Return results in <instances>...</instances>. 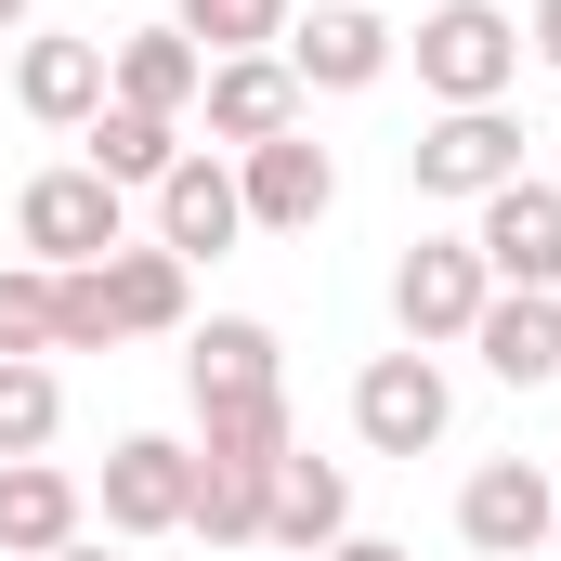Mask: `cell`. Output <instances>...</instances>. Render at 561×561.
<instances>
[{"label": "cell", "mask_w": 561, "mask_h": 561, "mask_svg": "<svg viewBox=\"0 0 561 561\" xmlns=\"http://www.w3.org/2000/svg\"><path fill=\"white\" fill-rule=\"evenodd\" d=\"M13 236H26V262H39V275H79V262L131 249V196H118L92 157H66V170H39V183L13 196Z\"/></svg>", "instance_id": "obj_1"}, {"label": "cell", "mask_w": 561, "mask_h": 561, "mask_svg": "<svg viewBox=\"0 0 561 561\" xmlns=\"http://www.w3.org/2000/svg\"><path fill=\"white\" fill-rule=\"evenodd\" d=\"M405 53H419L431 105H510V79H523V26H510L496 0H431Z\"/></svg>", "instance_id": "obj_2"}, {"label": "cell", "mask_w": 561, "mask_h": 561, "mask_svg": "<svg viewBox=\"0 0 561 561\" xmlns=\"http://www.w3.org/2000/svg\"><path fill=\"white\" fill-rule=\"evenodd\" d=\"M405 170H419V196L483 209L496 183H523V118H510V105H444V118L405 144Z\"/></svg>", "instance_id": "obj_3"}, {"label": "cell", "mask_w": 561, "mask_h": 561, "mask_svg": "<svg viewBox=\"0 0 561 561\" xmlns=\"http://www.w3.org/2000/svg\"><path fill=\"white\" fill-rule=\"evenodd\" d=\"M183 510H196V444H170V431H118V444H105V536H118V549L183 536Z\"/></svg>", "instance_id": "obj_4"}, {"label": "cell", "mask_w": 561, "mask_h": 561, "mask_svg": "<svg viewBox=\"0 0 561 561\" xmlns=\"http://www.w3.org/2000/svg\"><path fill=\"white\" fill-rule=\"evenodd\" d=\"M457 419V392H444V366H431L419 340L405 353H366V379H353V431H366V457H431Z\"/></svg>", "instance_id": "obj_5"}, {"label": "cell", "mask_w": 561, "mask_h": 561, "mask_svg": "<svg viewBox=\"0 0 561 561\" xmlns=\"http://www.w3.org/2000/svg\"><path fill=\"white\" fill-rule=\"evenodd\" d=\"M483 300H496V275H483V249H470V236H419V249L392 262V313H405V340H419V353L470 340V327H483Z\"/></svg>", "instance_id": "obj_6"}, {"label": "cell", "mask_w": 561, "mask_h": 561, "mask_svg": "<svg viewBox=\"0 0 561 561\" xmlns=\"http://www.w3.org/2000/svg\"><path fill=\"white\" fill-rule=\"evenodd\" d=\"M549 523H561V483L536 470V457H483V470L457 483V536H470L483 561H536Z\"/></svg>", "instance_id": "obj_7"}, {"label": "cell", "mask_w": 561, "mask_h": 561, "mask_svg": "<svg viewBox=\"0 0 561 561\" xmlns=\"http://www.w3.org/2000/svg\"><path fill=\"white\" fill-rule=\"evenodd\" d=\"M236 196H249V236H313L327 209H340V157L313 131H275L236 157Z\"/></svg>", "instance_id": "obj_8"}, {"label": "cell", "mask_w": 561, "mask_h": 561, "mask_svg": "<svg viewBox=\"0 0 561 561\" xmlns=\"http://www.w3.org/2000/svg\"><path fill=\"white\" fill-rule=\"evenodd\" d=\"M275 53H287V79H300V92H379L405 39L379 26V0H327L313 26L287 13V39H275Z\"/></svg>", "instance_id": "obj_9"}, {"label": "cell", "mask_w": 561, "mask_h": 561, "mask_svg": "<svg viewBox=\"0 0 561 561\" xmlns=\"http://www.w3.org/2000/svg\"><path fill=\"white\" fill-rule=\"evenodd\" d=\"M236 236H249V196H236V157L183 144V157H170V183H157V249H170V262H222Z\"/></svg>", "instance_id": "obj_10"}, {"label": "cell", "mask_w": 561, "mask_h": 561, "mask_svg": "<svg viewBox=\"0 0 561 561\" xmlns=\"http://www.w3.org/2000/svg\"><path fill=\"white\" fill-rule=\"evenodd\" d=\"M470 249L496 287H561V183H496L470 209Z\"/></svg>", "instance_id": "obj_11"}, {"label": "cell", "mask_w": 561, "mask_h": 561, "mask_svg": "<svg viewBox=\"0 0 561 561\" xmlns=\"http://www.w3.org/2000/svg\"><path fill=\"white\" fill-rule=\"evenodd\" d=\"M196 118H209L222 157L300 131V79H287V53H222V66H209V92H196Z\"/></svg>", "instance_id": "obj_12"}, {"label": "cell", "mask_w": 561, "mask_h": 561, "mask_svg": "<svg viewBox=\"0 0 561 561\" xmlns=\"http://www.w3.org/2000/svg\"><path fill=\"white\" fill-rule=\"evenodd\" d=\"M340 536H353V470H340V457H300V444H287V457H275V510H262V549L327 561Z\"/></svg>", "instance_id": "obj_13"}, {"label": "cell", "mask_w": 561, "mask_h": 561, "mask_svg": "<svg viewBox=\"0 0 561 561\" xmlns=\"http://www.w3.org/2000/svg\"><path fill=\"white\" fill-rule=\"evenodd\" d=\"M66 536H92V496L53 457H0V561H53Z\"/></svg>", "instance_id": "obj_14"}, {"label": "cell", "mask_w": 561, "mask_h": 561, "mask_svg": "<svg viewBox=\"0 0 561 561\" xmlns=\"http://www.w3.org/2000/svg\"><path fill=\"white\" fill-rule=\"evenodd\" d=\"M209 92V53L183 39V26H131V39H105V105H144V118H183Z\"/></svg>", "instance_id": "obj_15"}, {"label": "cell", "mask_w": 561, "mask_h": 561, "mask_svg": "<svg viewBox=\"0 0 561 561\" xmlns=\"http://www.w3.org/2000/svg\"><path fill=\"white\" fill-rule=\"evenodd\" d=\"M470 353H483V379H510V392L561 379V287H496L483 327H470Z\"/></svg>", "instance_id": "obj_16"}, {"label": "cell", "mask_w": 561, "mask_h": 561, "mask_svg": "<svg viewBox=\"0 0 561 561\" xmlns=\"http://www.w3.org/2000/svg\"><path fill=\"white\" fill-rule=\"evenodd\" d=\"M13 105L39 131H92L105 118V39H26L13 53Z\"/></svg>", "instance_id": "obj_17"}, {"label": "cell", "mask_w": 561, "mask_h": 561, "mask_svg": "<svg viewBox=\"0 0 561 561\" xmlns=\"http://www.w3.org/2000/svg\"><path fill=\"white\" fill-rule=\"evenodd\" d=\"M92 275H105V313H118V340H170V327L196 313V262H170V249H105Z\"/></svg>", "instance_id": "obj_18"}, {"label": "cell", "mask_w": 561, "mask_h": 561, "mask_svg": "<svg viewBox=\"0 0 561 561\" xmlns=\"http://www.w3.org/2000/svg\"><path fill=\"white\" fill-rule=\"evenodd\" d=\"M287 444V392H196V457H222V470H275Z\"/></svg>", "instance_id": "obj_19"}, {"label": "cell", "mask_w": 561, "mask_h": 561, "mask_svg": "<svg viewBox=\"0 0 561 561\" xmlns=\"http://www.w3.org/2000/svg\"><path fill=\"white\" fill-rule=\"evenodd\" d=\"M183 392H287L275 327H262V313H209V327H196V353H183Z\"/></svg>", "instance_id": "obj_20"}, {"label": "cell", "mask_w": 561, "mask_h": 561, "mask_svg": "<svg viewBox=\"0 0 561 561\" xmlns=\"http://www.w3.org/2000/svg\"><path fill=\"white\" fill-rule=\"evenodd\" d=\"M92 170H105V183H118V196H157V183H170V157H183V118H144V105H105V118H92Z\"/></svg>", "instance_id": "obj_21"}, {"label": "cell", "mask_w": 561, "mask_h": 561, "mask_svg": "<svg viewBox=\"0 0 561 561\" xmlns=\"http://www.w3.org/2000/svg\"><path fill=\"white\" fill-rule=\"evenodd\" d=\"M262 510H275V470H222V457H196V510H183V536H209V549H262Z\"/></svg>", "instance_id": "obj_22"}, {"label": "cell", "mask_w": 561, "mask_h": 561, "mask_svg": "<svg viewBox=\"0 0 561 561\" xmlns=\"http://www.w3.org/2000/svg\"><path fill=\"white\" fill-rule=\"evenodd\" d=\"M287 13H300V0H170V26H183L209 66H222V53H275Z\"/></svg>", "instance_id": "obj_23"}, {"label": "cell", "mask_w": 561, "mask_h": 561, "mask_svg": "<svg viewBox=\"0 0 561 561\" xmlns=\"http://www.w3.org/2000/svg\"><path fill=\"white\" fill-rule=\"evenodd\" d=\"M53 431H66V379L26 366V353H0V457H39Z\"/></svg>", "instance_id": "obj_24"}, {"label": "cell", "mask_w": 561, "mask_h": 561, "mask_svg": "<svg viewBox=\"0 0 561 561\" xmlns=\"http://www.w3.org/2000/svg\"><path fill=\"white\" fill-rule=\"evenodd\" d=\"M0 353L53 366V275H39V262H13V275H0Z\"/></svg>", "instance_id": "obj_25"}, {"label": "cell", "mask_w": 561, "mask_h": 561, "mask_svg": "<svg viewBox=\"0 0 561 561\" xmlns=\"http://www.w3.org/2000/svg\"><path fill=\"white\" fill-rule=\"evenodd\" d=\"M523 39H536V66H561V0H536V26H523Z\"/></svg>", "instance_id": "obj_26"}, {"label": "cell", "mask_w": 561, "mask_h": 561, "mask_svg": "<svg viewBox=\"0 0 561 561\" xmlns=\"http://www.w3.org/2000/svg\"><path fill=\"white\" fill-rule=\"evenodd\" d=\"M327 561H419V549H392V536H340Z\"/></svg>", "instance_id": "obj_27"}, {"label": "cell", "mask_w": 561, "mask_h": 561, "mask_svg": "<svg viewBox=\"0 0 561 561\" xmlns=\"http://www.w3.org/2000/svg\"><path fill=\"white\" fill-rule=\"evenodd\" d=\"M53 561H118V549H105V536H66V549H53Z\"/></svg>", "instance_id": "obj_28"}, {"label": "cell", "mask_w": 561, "mask_h": 561, "mask_svg": "<svg viewBox=\"0 0 561 561\" xmlns=\"http://www.w3.org/2000/svg\"><path fill=\"white\" fill-rule=\"evenodd\" d=\"M26 13H39V0H0V39H13V26H26Z\"/></svg>", "instance_id": "obj_29"}, {"label": "cell", "mask_w": 561, "mask_h": 561, "mask_svg": "<svg viewBox=\"0 0 561 561\" xmlns=\"http://www.w3.org/2000/svg\"><path fill=\"white\" fill-rule=\"evenodd\" d=\"M549 549H561V523H549Z\"/></svg>", "instance_id": "obj_30"}]
</instances>
